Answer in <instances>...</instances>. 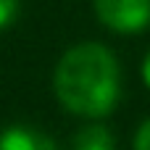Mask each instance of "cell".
<instances>
[{"label":"cell","instance_id":"cell-1","mask_svg":"<svg viewBox=\"0 0 150 150\" xmlns=\"http://www.w3.org/2000/svg\"><path fill=\"white\" fill-rule=\"evenodd\" d=\"M53 90L66 111L87 119H103L121 98L119 61L100 42L74 45L55 66Z\"/></svg>","mask_w":150,"mask_h":150},{"label":"cell","instance_id":"cell-2","mask_svg":"<svg viewBox=\"0 0 150 150\" xmlns=\"http://www.w3.org/2000/svg\"><path fill=\"white\" fill-rule=\"evenodd\" d=\"M103 26L119 34H137L150 24V0H92Z\"/></svg>","mask_w":150,"mask_h":150},{"label":"cell","instance_id":"cell-5","mask_svg":"<svg viewBox=\"0 0 150 150\" xmlns=\"http://www.w3.org/2000/svg\"><path fill=\"white\" fill-rule=\"evenodd\" d=\"M18 16V0H0V29H8Z\"/></svg>","mask_w":150,"mask_h":150},{"label":"cell","instance_id":"cell-3","mask_svg":"<svg viewBox=\"0 0 150 150\" xmlns=\"http://www.w3.org/2000/svg\"><path fill=\"white\" fill-rule=\"evenodd\" d=\"M0 150H55V145L32 127H8L0 134Z\"/></svg>","mask_w":150,"mask_h":150},{"label":"cell","instance_id":"cell-6","mask_svg":"<svg viewBox=\"0 0 150 150\" xmlns=\"http://www.w3.org/2000/svg\"><path fill=\"white\" fill-rule=\"evenodd\" d=\"M134 150H150V119L145 124H140V129L134 134Z\"/></svg>","mask_w":150,"mask_h":150},{"label":"cell","instance_id":"cell-4","mask_svg":"<svg viewBox=\"0 0 150 150\" xmlns=\"http://www.w3.org/2000/svg\"><path fill=\"white\" fill-rule=\"evenodd\" d=\"M74 150H116V142L105 127L92 124L74 137Z\"/></svg>","mask_w":150,"mask_h":150},{"label":"cell","instance_id":"cell-7","mask_svg":"<svg viewBox=\"0 0 150 150\" xmlns=\"http://www.w3.org/2000/svg\"><path fill=\"white\" fill-rule=\"evenodd\" d=\"M142 82L148 84V90H150V53L145 55V61H142Z\"/></svg>","mask_w":150,"mask_h":150}]
</instances>
